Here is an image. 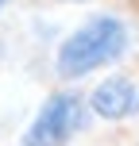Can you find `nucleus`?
I'll return each instance as SVG.
<instances>
[{"instance_id":"f257e3e1","label":"nucleus","mask_w":139,"mask_h":146,"mask_svg":"<svg viewBox=\"0 0 139 146\" xmlns=\"http://www.w3.org/2000/svg\"><path fill=\"white\" fill-rule=\"evenodd\" d=\"M128 42H132V31H128L124 19H116V15H89L77 31H70L62 38L54 69H58L62 81H81L89 73L120 62L128 54Z\"/></svg>"},{"instance_id":"20e7f679","label":"nucleus","mask_w":139,"mask_h":146,"mask_svg":"<svg viewBox=\"0 0 139 146\" xmlns=\"http://www.w3.org/2000/svg\"><path fill=\"white\" fill-rule=\"evenodd\" d=\"M4 4H8V0H0V12H4Z\"/></svg>"},{"instance_id":"7ed1b4c3","label":"nucleus","mask_w":139,"mask_h":146,"mask_svg":"<svg viewBox=\"0 0 139 146\" xmlns=\"http://www.w3.org/2000/svg\"><path fill=\"white\" fill-rule=\"evenodd\" d=\"M89 111L104 123H120V119L139 115V85L132 77H108L89 92Z\"/></svg>"},{"instance_id":"f03ea898","label":"nucleus","mask_w":139,"mask_h":146,"mask_svg":"<svg viewBox=\"0 0 139 146\" xmlns=\"http://www.w3.org/2000/svg\"><path fill=\"white\" fill-rule=\"evenodd\" d=\"M85 127V104L77 92H54L23 131V146H66Z\"/></svg>"}]
</instances>
